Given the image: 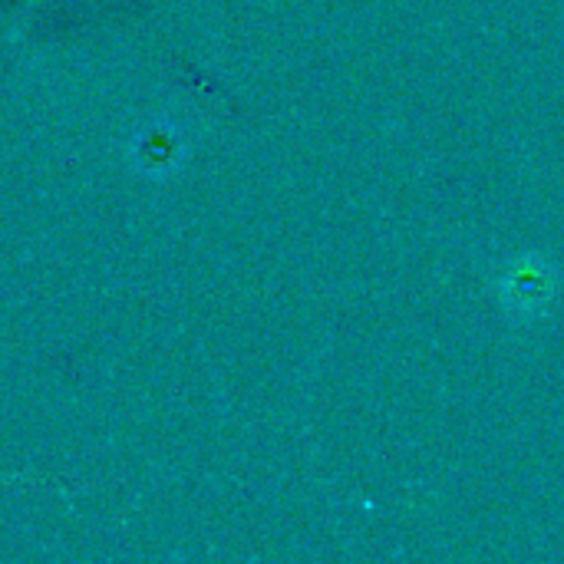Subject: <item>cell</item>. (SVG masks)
Returning <instances> with one entry per match:
<instances>
[{
  "label": "cell",
  "instance_id": "6da1fadb",
  "mask_svg": "<svg viewBox=\"0 0 564 564\" xmlns=\"http://www.w3.org/2000/svg\"><path fill=\"white\" fill-rule=\"evenodd\" d=\"M492 291L512 324H535L558 294V268L539 251H522L499 268Z\"/></svg>",
  "mask_w": 564,
  "mask_h": 564
}]
</instances>
